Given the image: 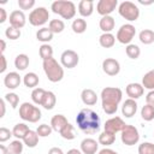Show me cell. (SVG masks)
<instances>
[{"mask_svg":"<svg viewBox=\"0 0 154 154\" xmlns=\"http://www.w3.org/2000/svg\"><path fill=\"white\" fill-rule=\"evenodd\" d=\"M99 142H96L94 138H84L81 142V152L83 154H95L97 152Z\"/></svg>","mask_w":154,"mask_h":154,"instance_id":"e0dca14e","label":"cell"},{"mask_svg":"<svg viewBox=\"0 0 154 154\" xmlns=\"http://www.w3.org/2000/svg\"><path fill=\"white\" fill-rule=\"evenodd\" d=\"M52 130H53V129H52V126H51V125L41 124V125H38V128H37L36 132H37V135H38L40 137H47V136H49V135H51Z\"/></svg>","mask_w":154,"mask_h":154,"instance_id":"ee69618b","label":"cell"},{"mask_svg":"<svg viewBox=\"0 0 154 154\" xmlns=\"http://www.w3.org/2000/svg\"><path fill=\"white\" fill-rule=\"evenodd\" d=\"M114 25H116V22L112 16H103L99 23V26L103 32H111L114 29Z\"/></svg>","mask_w":154,"mask_h":154,"instance_id":"7402d4cb","label":"cell"},{"mask_svg":"<svg viewBox=\"0 0 154 154\" xmlns=\"http://www.w3.org/2000/svg\"><path fill=\"white\" fill-rule=\"evenodd\" d=\"M49 19V12L46 7H37L32 10L29 14V23L34 26H41L46 24Z\"/></svg>","mask_w":154,"mask_h":154,"instance_id":"52a82bcc","label":"cell"},{"mask_svg":"<svg viewBox=\"0 0 154 154\" xmlns=\"http://www.w3.org/2000/svg\"><path fill=\"white\" fill-rule=\"evenodd\" d=\"M0 45H1L0 52H1V54H4V52H5V49H6V43H5V41H4V40H0Z\"/></svg>","mask_w":154,"mask_h":154,"instance_id":"11a10c76","label":"cell"},{"mask_svg":"<svg viewBox=\"0 0 154 154\" xmlns=\"http://www.w3.org/2000/svg\"><path fill=\"white\" fill-rule=\"evenodd\" d=\"M53 35H54V34L51 31L49 28L43 26V28H41V29L37 30V32H36V38H37L38 41L46 43V42H49V41L53 38Z\"/></svg>","mask_w":154,"mask_h":154,"instance_id":"4316f807","label":"cell"},{"mask_svg":"<svg viewBox=\"0 0 154 154\" xmlns=\"http://www.w3.org/2000/svg\"><path fill=\"white\" fill-rule=\"evenodd\" d=\"M11 136H13V134H12V131H10L7 128H0V142L1 143H4V142H6L7 140H10V137Z\"/></svg>","mask_w":154,"mask_h":154,"instance_id":"f6af8a7d","label":"cell"},{"mask_svg":"<svg viewBox=\"0 0 154 154\" xmlns=\"http://www.w3.org/2000/svg\"><path fill=\"white\" fill-rule=\"evenodd\" d=\"M48 28L51 29V31L53 34H60L64 29H65V24L61 19H51Z\"/></svg>","mask_w":154,"mask_h":154,"instance_id":"836d02e7","label":"cell"},{"mask_svg":"<svg viewBox=\"0 0 154 154\" xmlns=\"http://www.w3.org/2000/svg\"><path fill=\"white\" fill-rule=\"evenodd\" d=\"M137 111V102L132 99H128L124 101L123 106H122V113L123 116H125L126 118H131L132 116H135Z\"/></svg>","mask_w":154,"mask_h":154,"instance_id":"d6986e66","label":"cell"},{"mask_svg":"<svg viewBox=\"0 0 154 154\" xmlns=\"http://www.w3.org/2000/svg\"><path fill=\"white\" fill-rule=\"evenodd\" d=\"M35 5V0H18V6L20 7V10H30L31 7H34Z\"/></svg>","mask_w":154,"mask_h":154,"instance_id":"bcb514c9","label":"cell"},{"mask_svg":"<svg viewBox=\"0 0 154 154\" xmlns=\"http://www.w3.org/2000/svg\"><path fill=\"white\" fill-rule=\"evenodd\" d=\"M38 137H40V136L37 135L36 131L30 130V131L25 135V137L23 138V143H24L26 147H29V148H34V147H36L37 143H38Z\"/></svg>","mask_w":154,"mask_h":154,"instance_id":"484cf974","label":"cell"},{"mask_svg":"<svg viewBox=\"0 0 154 154\" xmlns=\"http://www.w3.org/2000/svg\"><path fill=\"white\" fill-rule=\"evenodd\" d=\"M141 117L146 122H150L154 119V107L150 105H144L141 109Z\"/></svg>","mask_w":154,"mask_h":154,"instance_id":"74e56055","label":"cell"},{"mask_svg":"<svg viewBox=\"0 0 154 154\" xmlns=\"http://www.w3.org/2000/svg\"><path fill=\"white\" fill-rule=\"evenodd\" d=\"M135 35H136V28L132 24L128 23V24H123L118 29L116 38L123 45H130V42L135 37Z\"/></svg>","mask_w":154,"mask_h":154,"instance_id":"ba28073f","label":"cell"},{"mask_svg":"<svg viewBox=\"0 0 154 154\" xmlns=\"http://www.w3.org/2000/svg\"><path fill=\"white\" fill-rule=\"evenodd\" d=\"M5 100L11 105L12 108H16L19 103V96L16 93H7L5 95Z\"/></svg>","mask_w":154,"mask_h":154,"instance_id":"7bdbcfd3","label":"cell"},{"mask_svg":"<svg viewBox=\"0 0 154 154\" xmlns=\"http://www.w3.org/2000/svg\"><path fill=\"white\" fill-rule=\"evenodd\" d=\"M128 124H125V122L120 118V117H113L111 119H108L106 123H105V131L107 132H111V134H114L116 132H122L123 129Z\"/></svg>","mask_w":154,"mask_h":154,"instance_id":"8fae6325","label":"cell"},{"mask_svg":"<svg viewBox=\"0 0 154 154\" xmlns=\"http://www.w3.org/2000/svg\"><path fill=\"white\" fill-rule=\"evenodd\" d=\"M99 43L101 47L103 48H111L114 46L116 43V36L112 35L111 32H103L100 37H99Z\"/></svg>","mask_w":154,"mask_h":154,"instance_id":"cb8c5ba5","label":"cell"},{"mask_svg":"<svg viewBox=\"0 0 154 154\" xmlns=\"http://www.w3.org/2000/svg\"><path fill=\"white\" fill-rule=\"evenodd\" d=\"M123 93L117 87H106L101 90L102 109L106 114H114L118 109V105L122 101Z\"/></svg>","mask_w":154,"mask_h":154,"instance_id":"7a4b0ae2","label":"cell"},{"mask_svg":"<svg viewBox=\"0 0 154 154\" xmlns=\"http://www.w3.org/2000/svg\"><path fill=\"white\" fill-rule=\"evenodd\" d=\"M116 141V135L114 134H111V132H107V131H103L99 135V143L102 144V146H111Z\"/></svg>","mask_w":154,"mask_h":154,"instance_id":"f546056e","label":"cell"},{"mask_svg":"<svg viewBox=\"0 0 154 154\" xmlns=\"http://www.w3.org/2000/svg\"><path fill=\"white\" fill-rule=\"evenodd\" d=\"M5 35H6V37L10 38V40H17V38L20 37L22 32H20V29H17V28H13V26L10 25L8 28H6Z\"/></svg>","mask_w":154,"mask_h":154,"instance_id":"60d3db41","label":"cell"},{"mask_svg":"<svg viewBox=\"0 0 154 154\" xmlns=\"http://www.w3.org/2000/svg\"><path fill=\"white\" fill-rule=\"evenodd\" d=\"M102 70L108 76H116L120 71V64L114 58H106L102 61Z\"/></svg>","mask_w":154,"mask_h":154,"instance_id":"4fadbf2b","label":"cell"},{"mask_svg":"<svg viewBox=\"0 0 154 154\" xmlns=\"http://www.w3.org/2000/svg\"><path fill=\"white\" fill-rule=\"evenodd\" d=\"M7 19V13H6V10L0 7V23L2 24L5 20Z\"/></svg>","mask_w":154,"mask_h":154,"instance_id":"681fc988","label":"cell"},{"mask_svg":"<svg viewBox=\"0 0 154 154\" xmlns=\"http://www.w3.org/2000/svg\"><path fill=\"white\" fill-rule=\"evenodd\" d=\"M14 66L19 71L25 70L29 66V57L26 54H18L14 59Z\"/></svg>","mask_w":154,"mask_h":154,"instance_id":"f1b7e54d","label":"cell"},{"mask_svg":"<svg viewBox=\"0 0 154 154\" xmlns=\"http://www.w3.org/2000/svg\"><path fill=\"white\" fill-rule=\"evenodd\" d=\"M140 141L138 130L134 125H126L122 131V142L125 146H135Z\"/></svg>","mask_w":154,"mask_h":154,"instance_id":"9c48e42d","label":"cell"},{"mask_svg":"<svg viewBox=\"0 0 154 154\" xmlns=\"http://www.w3.org/2000/svg\"><path fill=\"white\" fill-rule=\"evenodd\" d=\"M138 154H154V143L143 142L138 146Z\"/></svg>","mask_w":154,"mask_h":154,"instance_id":"b9f144b4","label":"cell"},{"mask_svg":"<svg viewBox=\"0 0 154 154\" xmlns=\"http://www.w3.org/2000/svg\"><path fill=\"white\" fill-rule=\"evenodd\" d=\"M99 154H118V153L116 150L111 149V148H103V149H101L99 152Z\"/></svg>","mask_w":154,"mask_h":154,"instance_id":"816d5d0a","label":"cell"},{"mask_svg":"<svg viewBox=\"0 0 154 154\" xmlns=\"http://www.w3.org/2000/svg\"><path fill=\"white\" fill-rule=\"evenodd\" d=\"M66 154H82V152L79 150V149H76V148H72V149H70V150H67V153Z\"/></svg>","mask_w":154,"mask_h":154,"instance_id":"db71d44e","label":"cell"},{"mask_svg":"<svg viewBox=\"0 0 154 154\" xmlns=\"http://www.w3.org/2000/svg\"><path fill=\"white\" fill-rule=\"evenodd\" d=\"M71 28H72L73 32H76V34H83L87 30V22L83 18H77V19H75L72 22Z\"/></svg>","mask_w":154,"mask_h":154,"instance_id":"d6a6232c","label":"cell"},{"mask_svg":"<svg viewBox=\"0 0 154 154\" xmlns=\"http://www.w3.org/2000/svg\"><path fill=\"white\" fill-rule=\"evenodd\" d=\"M60 61H61V65L64 67H67V69H73L77 66L78 61H79V57L78 54L72 51V49H66L61 53L60 55Z\"/></svg>","mask_w":154,"mask_h":154,"instance_id":"30bf717a","label":"cell"},{"mask_svg":"<svg viewBox=\"0 0 154 154\" xmlns=\"http://www.w3.org/2000/svg\"><path fill=\"white\" fill-rule=\"evenodd\" d=\"M67 123H69V122H67L66 117L63 116V114H55V116H53L52 119H51V126H52V129H53L54 131H57V132H60V131L63 130V128H64Z\"/></svg>","mask_w":154,"mask_h":154,"instance_id":"ffe728a7","label":"cell"},{"mask_svg":"<svg viewBox=\"0 0 154 154\" xmlns=\"http://www.w3.org/2000/svg\"><path fill=\"white\" fill-rule=\"evenodd\" d=\"M23 142L20 140H14L7 146L8 154H22L23 152Z\"/></svg>","mask_w":154,"mask_h":154,"instance_id":"d590c367","label":"cell"},{"mask_svg":"<svg viewBox=\"0 0 154 154\" xmlns=\"http://www.w3.org/2000/svg\"><path fill=\"white\" fill-rule=\"evenodd\" d=\"M138 2H140V4H142V5H150V4H153V2H154V0H149V1H143V0H138Z\"/></svg>","mask_w":154,"mask_h":154,"instance_id":"6f0895ef","label":"cell"},{"mask_svg":"<svg viewBox=\"0 0 154 154\" xmlns=\"http://www.w3.org/2000/svg\"><path fill=\"white\" fill-rule=\"evenodd\" d=\"M146 102H147V105H150L154 107V90H150L146 95Z\"/></svg>","mask_w":154,"mask_h":154,"instance_id":"7dc6e473","label":"cell"},{"mask_svg":"<svg viewBox=\"0 0 154 154\" xmlns=\"http://www.w3.org/2000/svg\"><path fill=\"white\" fill-rule=\"evenodd\" d=\"M19 117L23 120L36 123L41 119V111L38 109V107L34 106L30 102H23L19 106Z\"/></svg>","mask_w":154,"mask_h":154,"instance_id":"5b68a950","label":"cell"},{"mask_svg":"<svg viewBox=\"0 0 154 154\" xmlns=\"http://www.w3.org/2000/svg\"><path fill=\"white\" fill-rule=\"evenodd\" d=\"M142 85L146 89L154 90V70L148 71L142 78Z\"/></svg>","mask_w":154,"mask_h":154,"instance_id":"1f68e13d","label":"cell"},{"mask_svg":"<svg viewBox=\"0 0 154 154\" xmlns=\"http://www.w3.org/2000/svg\"><path fill=\"white\" fill-rule=\"evenodd\" d=\"M125 91H126V95L129 96V99L136 100V99H140L143 95L144 88L140 83H129L125 88Z\"/></svg>","mask_w":154,"mask_h":154,"instance_id":"9a60e30c","label":"cell"},{"mask_svg":"<svg viewBox=\"0 0 154 154\" xmlns=\"http://www.w3.org/2000/svg\"><path fill=\"white\" fill-rule=\"evenodd\" d=\"M117 6H118L117 0H100L96 5V11L102 17L103 16H109L116 10Z\"/></svg>","mask_w":154,"mask_h":154,"instance_id":"7c38bea8","label":"cell"},{"mask_svg":"<svg viewBox=\"0 0 154 154\" xmlns=\"http://www.w3.org/2000/svg\"><path fill=\"white\" fill-rule=\"evenodd\" d=\"M0 107H1V113H0V118H2L5 116V100L1 99L0 100Z\"/></svg>","mask_w":154,"mask_h":154,"instance_id":"f5cc1de1","label":"cell"},{"mask_svg":"<svg viewBox=\"0 0 154 154\" xmlns=\"http://www.w3.org/2000/svg\"><path fill=\"white\" fill-rule=\"evenodd\" d=\"M94 11V2L91 0H82L78 4V12L82 17H89L91 16Z\"/></svg>","mask_w":154,"mask_h":154,"instance_id":"44dd1931","label":"cell"},{"mask_svg":"<svg viewBox=\"0 0 154 154\" xmlns=\"http://www.w3.org/2000/svg\"><path fill=\"white\" fill-rule=\"evenodd\" d=\"M138 38L143 45H150L154 42V31L150 29H143L140 32Z\"/></svg>","mask_w":154,"mask_h":154,"instance_id":"4dcf8cb0","label":"cell"},{"mask_svg":"<svg viewBox=\"0 0 154 154\" xmlns=\"http://www.w3.org/2000/svg\"><path fill=\"white\" fill-rule=\"evenodd\" d=\"M38 82H40L38 76H37L35 72H28V73H25V76L23 77V83H24V85L28 87V88H34V89H35V87H37Z\"/></svg>","mask_w":154,"mask_h":154,"instance_id":"83f0119b","label":"cell"},{"mask_svg":"<svg viewBox=\"0 0 154 154\" xmlns=\"http://www.w3.org/2000/svg\"><path fill=\"white\" fill-rule=\"evenodd\" d=\"M125 53H126V55H128L130 59H137V58L140 57V54H141V49H140V47H138L137 45L130 43V45L126 46Z\"/></svg>","mask_w":154,"mask_h":154,"instance_id":"f35d334b","label":"cell"},{"mask_svg":"<svg viewBox=\"0 0 154 154\" xmlns=\"http://www.w3.org/2000/svg\"><path fill=\"white\" fill-rule=\"evenodd\" d=\"M42 66H43V71H45L47 78L51 82L57 83V82H60L63 79L64 69L54 58H51L48 60H43Z\"/></svg>","mask_w":154,"mask_h":154,"instance_id":"3957f363","label":"cell"},{"mask_svg":"<svg viewBox=\"0 0 154 154\" xmlns=\"http://www.w3.org/2000/svg\"><path fill=\"white\" fill-rule=\"evenodd\" d=\"M59 134H60L61 137L65 138V140H73V138L76 137V135H75V128H73V125H71L70 123H67V124L63 128V130H61Z\"/></svg>","mask_w":154,"mask_h":154,"instance_id":"ab89813d","label":"cell"},{"mask_svg":"<svg viewBox=\"0 0 154 154\" xmlns=\"http://www.w3.org/2000/svg\"><path fill=\"white\" fill-rule=\"evenodd\" d=\"M81 99H82L83 103L87 105V106H93V105H95L97 102V95H96V93L93 89H89V88H85V89L82 90Z\"/></svg>","mask_w":154,"mask_h":154,"instance_id":"ac0fdd59","label":"cell"},{"mask_svg":"<svg viewBox=\"0 0 154 154\" xmlns=\"http://www.w3.org/2000/svg\"><path fill=\"white\" fill-rule=\"evenodd\" d=\"M51 10L53 13L61 16L64 19H71L76 14V6L72 1L67 0H57L52 2Z\"/></svg>","mask_w":154,"mask_h":154,"instance_id":"277c9868","label":"cell"},{"mask_svg":"<svg viewBox=\"0 0 154 154\" xmlns=\"http://www.w3.org/2000/svg\"><path fill=\"white\" fill-rule=\"evenodd\" d=\"M76 123L78 129L84 134H94L100 129L101 125L99 114L90 108L81 109L76 117Z\"/></svg>","mask_w":154,"mask_h":154,"instance_id":"6da1fadb","label":"cell"},{"mask_svg":"<svg viewBox=\"0 0 154 154\" xmlns=\"http://www.w3.org/2000/svg\"><path fill=\"white\" fill-rule=\"evenodd\" d=\"M29 131H30L29 126L25 125L24 123H18V124H16V125L13 126V129H12V134H13V136H14L17 140H23V138L25 137V135H26Z\"/></svg>","mask_w":154,"mask_h":154,"instance_id":"603a6c76","label":"cell"},{"mask_svg":"<svg viewBox=\"0 0 154 154\" xmlns=\"http://www.w3.org/2000/svg\"><path fill=\"white\" fill-rule=\"evenodd\" d=\"M0 154H8L7 147H5L4 144H0Z\"/></svg>","mask_w":154,"mask_h":154,"instance_id":"9f6ffc18","label":"cell"},{"mask_svg":"<svg viewBox=\"0 0 154 154\" xmlns=\"http://www.w3.org/2000/svg\"><path fill=\"white\" fill-rule=\"evenodd\" d=\"M55 103H57V97H55L54 93L47 90L46 94H45V97H43V101H42L41 106L43 108H46V109H53Z\"/></svg>","mask_w":154,"mask_h":154,"instance_id":"d4e9b609","label":"cell"},{"mask_svg":"<svg viewBox=\"0 0 154 154\" xmlns=\"http://www.w3.org/2000/svg\"><path fill=\"white\" fill-rule=\"evenodd\" d=\"M38 53H40V57L42 60H48V59L53 58V47L49 46L48 43H43V45H41Z\"/></svg>","mask_w":154,"mask_h":154,"instance_id":"e575fe53","label":"cell"},{"mask_svg":"<svg viewBox=\"0 0 154 154\" xmlns=\"http://www.w3.org/2000/svg\"><path fill=\"white\" fill-rule=\"evenodd\" d=\"M46 91H47V90H45V89H42V88H35V89L31 91V100H32V102L41 106Z\"/></svg>","mask_w":154,"mask_h":154,"instance_id":"8d00e7d4","label":"cell"},{"mask_svg":"<svg viewBox=\"0 0 154 154\" xmlns=\"http://www.w3.org/2000/svg\"><path fill=\"white\" fill-rule=\"evenodd\" d=\"M8 20H10V25L13 26V28H17V29L23 28V26L25 25V22H26L25 14H24V12L20 11V10H14V11H12V12L10 13Z\"/></svg>","mask_w":154,"mask_h":154,"instance_id":"5bb4252c","label":"cell"},{"mask_svg":"<svg viewBox=\"0 0 154 154\" xmlns=\"http://www.w3.org/2000/svg\"><path fill=\"white\" fill-rule=\"evenodd\" d=\"M0 60H1V67H0V72H5V70L7 69V61H6V58L4 54L0 55Z\"/></svg>","mask_w":154,"mask_h":154,"instance_id":"c3c4849f","label":"cell"},{"mask_svg":"<svg viewBox=\"0 0 154 154\" xmlns=\"http://www.w3.org/2000/svg\"><path fill=\"white\" fill-rule=\"evenodd\" d=\"M20 82H22V78H20L19 73L18 72H14V71L13 72H8L4 77V84L8 89H16V88H18L19 84H20Z\"/></svg>","mask_w":154,"mask_h":154,"instance_id":"2e32d148","label":"cell"},{"mask_svg":"<svg viewBox=\"0 0 154 154\" xmlns=\"http://www.w3.org/2000/svg\"><path fill=\"white\" fill-rule=\"evenodd\" d=\"M118 12L124 19H126L129 22L137 20L138 17H140V8L131 1L120 2L119 6H118Z\"/></svg>","mask_w":154,"mask_h":154,"instance_id":"8992f818","label":"cell"},{"mask_svg":"<svg viewBox=\"0 0 154 154\" xmlns=\"http://www.w3.org/2000/svg\"><path fill=\"white\" fill-rule=\"evenodd\" d=\"M48 154H64V152H63L61 148H59V147H52V148L48 150Z\"/></svg>","mask_w":154,"mask_h":154,"instance_id":"f907efd6","label":"cell"}]
</instances>
